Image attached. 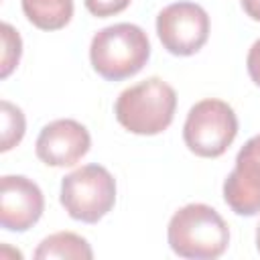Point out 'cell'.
<instances>
[{"instance_id": "cell-1", "label": "cell", "mask_w": 260, "mask_h": 260, "mask_svg": "<svg viewBox=\"0 0 260 260\" xmlns=\"http://www.w3.org/2000/svg\"><path fill=\"white\" fill-rule=\"evenodd\" d=\"M169 246L181 258L213 260L230 244V228L223 217L205 203H189L173 213L167 230Z\"/></svg>"}, {"instance_id": "cell-2", "label": "cell", "mask_w": 260, "mask_h": 260, "mask_svg": "<svg viewBox=\"0 0 260 260\" xmlns=\"http://www.w3.org/2000/svg\"><path fill=\"white\" fill-rule=\"evenodd\" d=\"M150 57L146 32L130 22H118L98 30L89 45V61L98 75L120 81L136 75Z\"/></svg>"}, {"instance_id": "cell-3", "label": "cell", "mask_w": 260, "mask_h": 260, "mask_svg": "<svg viewBox=\"0 0 260 260\" xmlns=\"http://www.w3.org/2000/svg\"><path fill=\"white\" fill-rule=\"evenodd\" d=\"M175 108V89L160 77H148L132 87H126L118 95L114 114L128 132L154 136L171 126Z\"/></svg>"}, {"instance_id": "cell-4", "label": "cell", "mask_w": 260, "mask_h": 260, "mask_svg": "<svg viewBox=\"0 0 260 260\" xmlns=\"http://www.w3.org/2000/svg\"><path fill=\"white\" fill-rule=\"evenodd\" d=\"M61 205L83 223L100 221L116 203V181L102 165H85L61 181Z\"/></svg>"}, {"instance_id": "cell-5", "label": "cell", "mask_w": 260, "mask_h": 260, "mask_svg": "<svg viewBox=\"0 0 260 260\" xmlns=\"http://www.w3.org/2000/svg\"><path fill=\"white\" fill-rule=\"evenodd\" d=\"M238 134V118L230 104L207 98L197 102L185 120L183 140L187 148L203 158L221 156Z\"/></svg>"}, {"instance_id": "cell-6", "label": "cell", "mask_w": 260, "mask_h": 260, "mask_svg": "<svg viewBox=\"0 0 260 260\" xmlns=\"http://www.w3.org/2000/svg\"><path fill=\"white\" fill-rule=\"evenodd\" d=\"M156 35L162 47L179 57L195 55L209 37V16L195 2H175L156 16Z\"/></svg>"}, {"instance_id": "cell-7", "label": "cell", "mask_w": 260, "mask_h": 260, "mask_svg": "<svg viewBox=\"0 0 260 260\" xmlns=\"http://www.w3.org/2000/svg\"><path fill=\"white\" fill-rule=\"evenodd\" d=\"M45 209L39 185L22 175H4L0 181V223L8 232H26Z\"/></svg>"}, {"instance_id": "cell-8", "label": "cell", "mask_w": 260, "mask_h": 260, "mask_svg": "<svg viewBox=\"0 0 260 260\" xmlns=\"http://www.w3.org/2000/svg\"><path fill=\"white\" fill-rule=\"evenodd\" d=\"M91 146L89 132L83 124L71 118L49 122L35 144L37 156L49 167H73Z\"/></svg>"}, {"instance_id": "cell-9", "label": "cell", "mask_w": 260, "mask_h": 260, "mask_svg": "<svg viewBox=\"0 0 260 260\" xmlns=\"http://www.w3.org/2000/svg\"><path fill=\"white\" fill-rule=\"evenodd\" d=\"M223 201L238 215L260 213V150L250 140L240 148L236 167L223 181Z\"/></svg>"}, {"instance_id": "cell-10", "label": "cell", "mask_w": 260, "mask_h": 260, "mask_svg": "<svg viewBox=\"0 0 260 260\" xmlns=\"http://www.w3.org/2000/svg\"><path fill=\"white\" fill-rule=\"evenodd\" d=\"M24 16L41 30H59L73 16V0H20Z\"/></svg>"}, {"instance_id": "cell-11", "label": "cell", "mask_w": 260, "mask_h": 260, "mask_svg": "<svg viewBox=\"0 0 260 260\" xmlns=\"http://www.w3.org/2000/svg\"><path fill=\"white\" fill-rule=\"evenodd\" d=\"M35 258L37 260H49V258L91 260L93 252L85 238H81L73 232H57L39 244V248L35 250Z\"/></svg>"}, {"instance_id": "cell-12", "label": "cell", "mask_w": 260, "mask_h": 260, "mask_svg": "<svg viewBox=\"0 0 260 260\" xmlns=\"http://www.w3.org/2000/svg\"><path fill=\"white\" fill-rule=\"evenodd\" d=\"M2 108V144L0 150L6 152L12 146H16L22 136H24V114L20 108H16L14 104L2 100L0 102Z\"/></svg>"}, {"instance_id": "cell-13", "label": "cell", "mask_w": 260, "mask_h": 260, "mask_svg": "<svg viewBox=\"0 0 260 260\" xmlns=\"http://www.w3.org/2000/svg\"><path fill=\"white\" fill-rule=\"evenodd\" d=\"M2 47H4L2 49V77H8L10 71L18 65L20 51H22L20 37L8 22L2 24Z\"/></svg>"}, {"instance_id": "cell-14", "label": "cell", "mask_w": 260, "mask_h": 260, "mask_svg": "<svg viewBox=\"0 0 260 260\" xmlns=\"http://www.w3.org/2000/svg\"><path fill=\"white\" fill-rule=\"evenodd\" d=\"M83 4L93 16L106 18V16H114L122 10H126L130 0H83Z\"/></svg>"}, {"instance_id": "cell-15", "label": "cell", "mask_w": 260, "mask_h": 260, "mask_svg": "<svg viewBox=\"0 0 260 260\" xmlns=\"http://www.w3.org/2000/svg\"><path fill=\"white\" fill-rule=\"evenodd\" d=\"M246 67H248L250 79L260 87V39L254 41V45L250 47L248 59H246Z\"/></svg>"}, {"instance_id": "cell-16", "label": "cell", "mask_w": 260, "mask_h": 260, "mask_svg": "<svg viewBox=\"0 0 260 260\" xmlns=\"http://www.w3.org/2000/svg\"><path fill=\"white\" fill-rule=\"evenodd\" d=\"M242 8L252 20H260V0H242Z\"/></svg>"}, {"instance_id": "cell-17", "label": "cell", "mask_w": 260, "mask_h": 260, "mask_svg": "<svg viewBox=\"0 0 260 260\" xmlns=\"http://www.w3.org/2000/svg\"><path fill=\"white\" fill-rule=\"evenodd\" d=\"M256 248H258V252H260V223L256 225Z\"/></svg>"}]
</instances>
